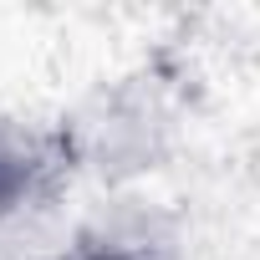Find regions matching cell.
Masks as SVG:
<instances>
[{"label":"cell","mask_w":260,"mask_h":260,"mask_svg":"<svg viewBox=\"0 0 260 260\" xmlns=\"http://www.w3.org/2000/svg\"><path fill=\"white\" fill-rule=\"evenodd\" d=\"M41 179H46L41 148L21 133L16 122L0 117V219L21 214V209L41 194Z\"/></svg>","instance_id":"obj_1"},{"label":"cell","mask_w":260,"mask_h":260,"mask_svg":"<svg viewBox=\"0 0 260 260\" xmlns=\"http://www.w3.org/2000/svg\"><path fill=\"white\" fill-rule=\"evenodd\" d=\"M77 260H143V255H127V250H87Z\"/></svg>","instance_id":"obj_2"}]
</instances>
